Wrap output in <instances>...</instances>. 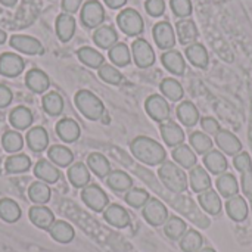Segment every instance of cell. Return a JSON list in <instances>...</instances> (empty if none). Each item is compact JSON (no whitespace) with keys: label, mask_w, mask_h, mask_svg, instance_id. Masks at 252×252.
Returning a JSON list of instances; mask_svg holds the SVG:
<instances>
[{"label":"cell","mask_w":252,"mask_h":252,"mask_svg":"<svg viewBox=\"0 0 252 252\" xmlns=\"http://www.w3.org/2000/svg\"><path fill=\"white\" fill-rule=\"evenodd\" d=\"M68 179L74 188L84 189L90 182V173H89L87 165H84L83 162L72 164L68 170Z\"/></svg>","instance_id":"cell-28"},{"label":"cell","mask_w":252,"mask_h":252,"mask_svg":"<svg viewBox=\"0 0 252 252\" xmlns=\"http://www.w3.org/2000/svg\"><path fill=\"white\" fill-rule=\"evenodd\" d=\"M6 38H7L6 32H4L3 30H0V44H3V43L6 41Z\"/></svg>","instance_id":"cell-61"},{"label":"cell","mask_w":252,"mask_h":252,"mask_svg":"<svg viewBox=\"0 0 252 252\" xmlns=\"http://www.w3.org/2000/svg\"><path fill=\"white\" fill-rule=\"evenodd\" d=\"M159 130H161V136H162L164 142L170 148H177V146L183 145L185 131L182 130V127L177 123H174L171 120H167V121L159 124Z\"/></svg>","instance_id":"cell-12"},{"label":"cell","mask_w":252,"mask_h":252,"mask_svg":"<svg viewBox=\"0 0 252 252\" xmlns=\"http://www.w3.org/2000/svg\"><path fill=\"white\" fill-rule=\"evenodd\" d=\"M186 232H188V224L180 217L171 216V217H168V220L164 224V233L171 241H180Z\"/></svg>","instance_id":"cell-36"},{"label":"cell","mask_w":252,"mask_h":252,"mask_svg":"<svg viewBox=\"0 0 252 252\" xmlns=\"http://www.w3.org/2000/svg\"><path fill=\"white\" fill-rule=\"evenodd\" d=\"M159 89H161V93L171 102H179L185 96V90L182 84L174 78H164L159 84Z\"/></svg>","instance_id":"cell-41"},{"label":"cell","mask_w":252,"mask_h":252,"mask_svg":"<svg viewBox=\"0 0 252 252\" xmlns=\"http://www.w3.org/2000/svg\"><path fill=\"white\" fill-rule=\"evenodd\" d=\"M34 174L44 183H56L61 179L59 170L46 159H40L34 167Z\"/></svg>","instance_id":"cell-34"},{"label":"cell","mask_w":252,"mask_h":252,"mask_svg":"<svg viewBox=\"0 0 252 252\" xmlns=\"http://www.w3.org/2000/svg\"><path fill=\"white\" fill-rule=\"evenodd\" d=\"M0 217L6 223H15L21 219V208L12 199H1L0 201Z\"/></svg>","instance_id":"cell-46"},{"label":"cell","mask_w":252,"mask_h":252,"mask_svg":"<svg viewBox=\"0 0 252 252\" xmlns=\"http://www.w3.org/2000/svg\"><path fill=\"white\" fill-rule=\"evenodd\" d=\"M161 62L165 66L167 71H170L174 75H183L186 71V62L185 58L182 56V53L179 50H167L162 53L161 56Z\"/></svg>","instance_id":"cell-19"},{"label":"cell","mask_w":252,"mask_h":252,"mask_svg":"<svg viewBox=\"0 0 252 252\" xmlns=\"http://www.w3.org/2000/svg\"><path fill=\"white\" fill-rule=\"evenodd\" d=\"M177 118L179 121L186 126V127H195L199 123V111L198 108L189 102V100H183L179 106H177Z\"/></svg>","instance_id":"cell-25"},{"label":"cell","mask_w":252,"mask_h":252,"mask_svg":"<svg viewBox=\"0 0 252 252\" xmlns=\"http://www.w3.org/2000/svg\"><path fill=\"white\" fill-rule=\"evenodd\" d=\"M176 32L179 37V41L185 46H190L193 43H196L199 32L196 28V24L192 19H180L176 24Z\"/></svg>","instance_id":"cell-17"},{"label":"cell","mask_w":252,"mask_h":252,"mask_svg":"<svg viewBox=\"0 0 252 252\" xmlns=\"http://www.w3.org/2000/svg\"><path fill=\"white\" fill-rule=\"evenodd\" d=\"M170 7H171L173 13L182 19L189 18L193 12L190 0H170Z\"/></svg>","instance_id":"cell-52"},{"label":"cell","mask_w":252,"mask_h":252,"mask_svg":"<svg viewBox=\"0 0 252 252\" xmlns=\"http://www.w3.org/2000/svg\"><path fill=\"white\" fill-rule=\"evenodd\" d=\"M152 35H154L157 46L162 50H171L176 46L174 28L167 21H161V22L155 24L154 30H152Z\"/></svg>","instance_id":"cell-10"},{"label":"cell","mask_w":252,"mask_h":252,"mask_svg":"<svg viewBox=\"0 0 252 252\" xmlns=\"http://www.w3.org/2000/svg\"><path fill=\"white\" fill-rule=\"evenodd\" d=\"M25 84L34 93H44L49 89L50 81H49V77L46 75V72H43L41 69L34 68V69L27 72Z\"/></svg>","instance_id":"cell-24"},{"label":"cell","mask_w":252,"mask_h":252,"mask_svg":"<svg viewBox=\"0 0 252 252\" xmlns=\"http://www.w3.org/2000/svg\"><path fill=\"white\" fill-rule=\"evenodd\" d=\"M242 190L245 196L252 202V170L242 174Z\"/></svg>","instance_id":"cell-56"},{"label":"cell","mask_w":252,"mask_h":252,"mask_svg":"<svg viewBox=\"0 0 252 252\" xmlns=\"http://www.w3.org/2000/svg\"><path fill=\"white\" fill-rule=\"evenodd\" d=\"M97 72H99V77H100L105 83H108V84L117 86V84H120V83L123 81V74H121L115 66H112V65H109V63H103V65L97 69Z\"/></svg>","instance_id":"cell-51"},{"label":"cell","mask_w":252,"mask_h":252,"mask_svg":"<svg viewBox=\"0 0 252 252\" xmlns=\"http://www.w3.org/2000/svg\"><path fill=\"white\" fill-rule=\"evenodd\" d=\"M233 165H235V168H236L241 174L251 171L252 159L251 157H250V154H247V152H239L238 155H235V157H233Z\"/></svg>","instance_id":"cell-53"},{"label":"cell","mask_w":252,"mask_h":252,"mask_svg":"<svg viewBox=\"0 0 252 252\" xmlns=\"http://www.w3.org/2000/svg\"><path fill=\"white\" fill-rule=\"evenodd\" d=\"M179 245L183 252H198L202 250L204 238L198 230L190 229L182 236V239L179 241Z\"/></svg>","instance_id":"cell-39"},{"label":"cell","mask_w":252,"mask_h":252,"mask_svg":"<svg viewBox=\"0 0 252 252\" xmlns=\"http://www.w3.org/2000/svg\"><path fill=\"white\" fill-rule=\"evenodd\" d=\"M131 55L139 68H151L155 63V52L145 38H137L131 44Z\"/></svg>","instance_id":"cell-9"},{"label":"cell","mask_w":252,"mask_h":252,"mask_svg":"<svg viewBox=\"0 0 252 252\" xmlns=\"http://www.w3.org/2000/svg\"><path fill=\"white\" fill-rule=\"evenodd\" d=\"M106 185L115 192H128L133 188V179L127 173L115 170L111 171L109 176L106 177Z\"/></svg>","instance_id":"cell-32"},{"label":"cell","mask_w":252,"mask_h":252,"mask_svg":"<svg viewBox=\"0 0 252 252\" xmlns=\"http://www.w3.org/2000/svg\"><path fill=\"white\" fill-rule=\"evenodd\" d=\"M16 1H18V0H0V3H1V4H4V6H7V7L15 6V4H16Z\"/></svg>","instance_id":"cell-60"},{"label":"cell","mask_w":252,"mask_h":252,"mask_svg":"<svg viewBox=\"0 0 252 252\" xmlns=\"http://www.w3.org/2000/svg\"><path fill=\"white\" fill-rule=\"evenodd\" d=\"M75 105L78 111L92 121H97L105 114L103 102L89 90H80L75 94Z\"/></svg>","instance_id":"cell-3"},{"label":"cell","mask_w":252,"mask_h":252,"mask_svg":"<svg viewBox=\"0 0 252 252\" xmlns=\"http://www.w3.org/2000/svg\"><path fill=\"white\" fill-rule=\"evenodd\" d=\"M124 199H126V202L130 205V207H133V208H143L145 205H146V202L151 199V196H149V193L145 190V189H139V188H131L127 193H126V196H124Z\"/></svg>","instance_id":"cell-49"},{"label":"cell","mask_w":252,"mask_h":252,"mask_svg":"<svg viewBox=\"0 0 252 252\" xmlns=\"http://www.w3.org/2000/svg\"><path fill=\"white\" fill-rule=\"evenodd\" d=\"M87 165H89V168H90L97 177H100V179L108 177L109 173H111V164H109V161L106 159L105 155L97 154V152L89 155V158H87Z\"/></svg>","instance_id":"cell-38"},{"label":"cell","mask_w":252,"mask_h":252,"mask_svg":"<svg viewBox=\"0 0 252 252\" xmlns=\"http://www.w3.org/2000/svg\"><path fill=\"white\" fill-rule=\"evenodd\" d=\"M1 143L6 152H19L24 146V139L18 131H6L1 137Z\"/></svg>","instance_id":"cell-50"},{"label":"cell","mask_w":252,"mask_h":252,"mask_svg":"<svg viewBox=\"0 0 252 252\" xmlns=\"http://www.w3.org/2000/svg\"><path fill=\"white\" fill-rule=\"evenodd\" d=\"M75 32V19L69 13H61L56 19V34L61 41L66 43Z\"/></svg>","instance_id":"cell-27"},{"label":"cell","mask_w":252,"mask_h":252,"mask_svg":"<svg viewBox=\"0 0 252 252\" xmlns=\"http://www.w3.org/2000/svg\"><path fill=\"white\" fill-rule=\"evenodd\" d=\"M31 168V159L24 155V154H16L10 155L6 159V171L10 174H18V173H25Z\"/></svg>","instance_id":"cell-44"},{"label":"cell","mask_w":252,"mask_h":252,"mask_svg":"<svg viewBox=\"0 0 252 252\" xmlns=\"http://www.w3.org/2000/svg\"><path fill=\"white\" fill-rule=\"evenodd\" d=\"M27 143L32 152H43L49 145V134L43 127H32L27 133Z\"/></svg>","instance_id":"cell-30"},{"label":"cell","mask_w":252,"mask_h":252,"mask_svg":"<svg viewBox=\"0 0 252 252\" xmlns=\"http://www.w3.org/2000/svg\"><path fill=\"white\" fill-rule=\"evenodd\" d=\"M12 99H13V94H12L10 89L4 84H0V108L9 106Z\"/></svg>","instance_id":"cell-57"},{"label":"cell","mask_w":252,"mask_h":252,"mask_svg":"<svg viewBox=\"0 0 252 252\" xmlns=\"http://www.w3.org/2000/svg\"><path fill=\"white\" fill-rule=\"evenodd\" d=\"M189 140H190V146L193 148V151H195L196 154L205 155V154H208L210 151H213L214 142L210 139L208 134H205V133H202V131H193V133L190 134Z\"/></svg>","instance_id":"cell-47"},{"label":"cell","mask_w":252,"mask_h":252,"mask_svg":"<svg viewBox=\"0 0 252 252\" xmlns=\"http://www.w3.org/2000/svg\"><path fill=\"white\" fill-rule=\"evenodd\" d=\"M30 220L38 229L49 230L50 226L55 223V216H53V213L49 208H46L43 205H35V207H32L30 210Z\"/></svg>","instance_id":"cell-26"},{"label":"cell","mask_w":252,"mask_h":252,"mask_svg":"<svg viewBox=\"0 0 252 252\" xmlns=\"http://www.w3.org/2000/svg\"><path fill=\"white\" fill-rule=\"evenodd\" d=\"M105 3H106L111 9H120V7H123V6L127 3V0H105Z\"/></svg>","instance_id":"cell-59"},{"label":"cell","mask_w":252,"mask_h":252,"mask_svg":"<svg viewBox=\"0 0 252 252\" xmlns=\"http://www.w3.org/2000/svg\"><path fill=\"white\" fill-rule=\"evenodd\" d=\"M189 183L193 192L202 193L205 190L211 189V177L207 173V170L201 165H196L189 173Z\"/></svg>","instance_id":"cell-21"},{"label":"cell","mask_w":252,"mask_h":252,"mask_svg":"<svg viewBox=\"0 0 252 252\" xmlns=\"http://www.w3.org/2000/svg\"><path fill=\"white\" fill-rule=\"evenodd\" d=\"M49 158L58 167H69L74 161V154L62 145H55L49 149Z\"/></svg>","instance_id":"cell-42"},{"label":"cell","mask_w":252,"mask_h":252,"mask_svg":"<svg viewBox=\"0 0 252 252\" xmlns=\"http://www.w3.org/2000/svg\"><path fill=\"white\" fill-rule=\"evenodd\" d=\"M145 9L151 16L158 18V16L164 15V12H165V1L164 0H146Z\"/></svg>","instance_id":"cell-54"},{"label":"cell","mask_w":252,"mask_h":252,"mask_svg":"<svg viewBox=\"0 0 252 252\" xmlns=\"http://www.w3.org/2000/svg\"><path fill=\"white\" fill-rule=\"evenodd\" d=\"M130 151L140 162L151 167H158L167 159V152L162 145L146 136L134 137L130 143Z\"/></svg>","instance_id":"cell-1"},{"label":"cell","mask_w":252,"mask_h":252,"mask_svg":"<svg viewBox=\"0 0 252 252\" xmlns=\"http://www.w3.org/2000/svg\"><path fill=\"white\" fill-rule=\"evenodd\" d=\"M198 201H199V205L202 207V210L211 216H219L220 211H221V199H220V195L210 189V190H205L202 193H199L198 196Z\"/></svg>","instance_id":"cell-29"},{"label":"cell","mask_w":252,"mask_h":252,"mask_svg":"<svg viewBox=\"0 0 252 252\" xmlns=\"http://www.w3.org/2000/svg\"><path fill=\"white\" fill-rule=\"evenodd\" d=\"M81 199L84 201V204L96 211V213H102L106 210L108 204H109V199H108V195L105 193V190L97 186V185H87L83 192H81Z\"/></svg>","instance_id":"cell-5"},{"label":"cell","mask_w":252,"mask_h":252,"mask_svg":"<svg viewBox=\"0 0 252 252\" xmlns=\"http://www.w3.org/2000/svg\"><path fill=\"white\" fill-rule=\"evenodd\" d=\"M214 137H216V143L220 148V151L229 157H235L242 151L241 140L229 130H220Z\"/></svg>","instance_id":"cell-13"},{"label":"cell","mask_w":252,"mask_h":252,"mask_svg":"<svg viewBox=\"0 0 252 252\" xmlns=\"http://www.w3.org/2000/svg\"><path fill=\"white\" fill-rule=\"evenodd\" d=\"M198 252H217V251H216L214 248H208V247H207V248H202L201 251H198Z\"/></svg>","instance_id":"cell-62"},{"label":"cell","mask_w":252,"mask_h":252,"mask_svg":"<svg viewBox=\"0 0 252 252\" xmlns=\"http://www.w3.org/2000/svg\"><path fill=\"white\" fill-rule=\"evenodd\" d=\"M145 109H146L148 115L157 123H164V121L170 120V115H171L170 105H168L167 99L161 94L149 96L145 102Z\"/></svg>","instance_id":"cell-7"},{"label":"cell","mask_w":252,"mask_h":252,"mask_svg":"<svg viewBox=\"0 0 252 252\" xmlns=\"http://www.w3.org/2000/svg\"><path fill=\"white\" fill-rule=\"evenodd\" d=\"M171 155H173V159H174L182 168L192 170L193 167H196L198 158H196L195 151H193L189 145H185V143H183V145L174 148Z\"/></svg>","instance_id":"cell-23"},{"label":"cell","mask_w":252,"mask_h":252,"mask_svg":"<svg viewBox=\"0 0 252 252\" xmlns=\"http://www.w3.org/2000/svg\"><path fill=\"white\" fill-rule=\"evenodd\" d=\"M25 68L24 59L16 53H3L0 55V74L4 77H18Z\"/></svg>","instance_id":"cell-11"},{"label":"cell","mask_w":252,"mask_h":252,"mask_svg":"<svg viewBox=\"0 0 252 252\" xmlns=\"http://www.w3.org/2000/svg\"><path fill=\"white\" fill-rule=\"evenodd\" d=\"M105 21V9L100 1L89 0L81 7V22L87 28H99Z\"/></svg>","instance_id":"cell-8"},{"label":"cell","mask_w":252,"mask_h":252,"mask_svg":"<svg viewBox=\"0 0 252 252\" xmlns=\"http://www.w3.org/2000/svg\"><path fill=\"white\" fill-rule=\"evenodd\" d=\"M43 108L52 117L61 115L62 111H63V99H62V96L58 94L56 92H50V93L44 94L43 96Z\"/></svg>","instance_id":"cell-48"},{"label":"cell","mask_w":252,"mask_h":252,"mask_svg":"<svg viewBox=\"0 0 252 252\" xmlns=\"http://www.w3.org/2000/svg\"><path fill=\"white\" fill-rule=\"evenodd\" d=\"M9 121H10L13 128L25 130V128H28L32 124V112L28 108H25V106H16L10 112Z\"/></svg>","instance_id":"cell-37"},{"label":"cell","mask_w":252,"mask_h":252,"mask_svg":"<svg viewBox=\"0 0 252 252\" xmlns=\"http://www.w3.org/2000/svg\"><path fill=\"white\" fill-rule=\"evenodd\" d=\"M28 196L34 204L43 205L50 199V188L44 182H34L28 189Z\"/></svg>","instance_id":"cell-45"},{"label":"cell","mask_w":252,"mask_h":252,"mask_svg":"<svg viewBox=\"0 0 252 252\" xmlns=\"http://www.w3.org/2000/svg\"><path fill=\"white\" fill-rule=\"evenodd\" d=\"M158 177L167 189L174 193H183L188 189V176L183 168L174 162L165 161L158 168Z\"/></svg>","instance_id":"cell-2"},{"label":"cell","mask_w":252,"mask_h":252,"mask_svg":"<svg viewBox=\"0 0 252 252\" xmlns=\"http://www.w3.org/2000/svg\"><path fill=\"white\" fill-rule=\"evenodd\" d=\"M109 59L117 66H127L131 62V52L126 43H117L109 49Z\"/></svg>","instance_id":"cell-43"},{"label":"cell","mask_w":252,"mask_h":252,"mask_svg":"<svg viewBox=\"0 0 252 252\" xmlns=\"http://www.w3.org/2000/svg\"><path fill=\"white\" fill-rule=\"evenodd\" d=\"M201 127H202V130H204L205 134H214V136L221 130L219 121H217L216 118H213V117H205V118H202V120H201Z\"/></svg>","instance_id":"cell-55"},{"label":"cell","mask_w":252,"mask_h":252,"mask_svg":"<svg viewBox=\"0 0 252 252\" xmlns=\"http://www.w3.org/2000/svg\"><path fill=\"white\" fill-rule=\"evenodd\" d=\"M226 211H227V216L236 221V223H242L248 219V214H250V208H248V204L247 201L236 195L230 199H227L226 202Z\"/></svg>","instance_id":"cell-18"},{"label":"cell","mask_w":252,"mask_h":252,"mask_svg":"<svg viewBox=\"0 0 252 252\" xmlns=\"http://www.w3.org/2000/svg\"><path fill=\"white\" fill-rule=\"evenodd\" d=\"M143 219L152 226V227H159L164 226L165 221L168 220V210L167 207L157 198H151L146 205L143 207Z\"/></svg>","instance_id":"cell-6"},{"label":"cell","mask_w":252,"mask_h":252,"mask_svg":"<svg viewBox=\"0 0 252 252\" xmlns=\"http://www.w3.org/2000/svg\"><path fill=\"white\" fill-rule=\"evenodd\" d=\"M186 58L196 68L205 69L208 66V61H210L208 59V52H207L205 46L201 44V43H193V44L188 46L186 47Z\"/></svg>","instance_id":"cell-31"},{"label":"cell","mask_w":252,"mask_h":252,"mask_svg":"<svg viewBox=\"0 0 252 252\" xmlns=\"http://www.w3.org/2000/svg\"><path fill=\"white\" fill-rule=\"evenodd\" d=\"M117 24L121 28V31L130 37L140 35L145 30V22H143L142 15L136 9H131V7L123 9L118 13Z\"/></svg>","instance_id":"cell-4"},{"label":"cell","mask_w":252,"mask_h":252,"mask_svg":"<svg viewBox=\"0 0 252 252\" xmlns=\"http://www.w3.org/2000/svg\"><path fill=\"white\" fill-rule=\"evenodd\" d=\"M204 165L210 173H213L216 176L224 174L227 171V167H229L226 155L217 149H213L204 155Z\"/></svg>","instance_id":"cell-16"},{"label":"cell","mask_w":252,"mask_h":252,"mask_svg":"<svg viewBox=\"0 0 252 252\" xmlns=\"http://www.w3.org/2000/svg\"><path fill=\"white\" fill-rule=\"evenodd\" d=\"M217 190H219V193L221 195V196H224V198H227V199H230V198H233V196H236L238 195V192H239V183H238V179L233 176V174H230V173H224V174H221V176H219V179H217Z\"/></svg>","instance_id":"cell-33"},{"label":"cell","mask_w":252,"mask_h":252,"mask_svg":"<svg viewBox=\"0 0 252 252\" xmlns=\"http://www.w3.org/2000/svg\"><path fill=\"white\" fill-rule=\"evenodd\" d=\"M83 0H62V9L65 10V13L72 15L74 12H77L81 6Z\"/></svg>","instance_id":"cell-58"},{"label":"cell","mask_w":252,"mask_h":252,"mask_svg":"<svg viewBox=\"0 0 252 252\" xmlns=\"http://www.w3.org/2000/svg\"><path fill=\"white\" fill-rule=\"evenodd\" d=\"M103 219L114 227L117 229H124L130 224L131 219L130 214L126 208H123L118 204H111L106 207V210L103 211Z\"/></svg>","instance_id":"cell-15"},{"label":"cell","mask_w":252,"mask_h":252,"mask_svg":"<svg viewBox=\"0 0 252 252\" xmlns=\"http://www.w3.org/2000/svg\"><path fill=\"white\" fill-rule=\"evenodd\" d=\"M56 133L61 140H63L66 143H74L78 140L81 130H80V126L77 121H74L71 118H62L56 124Z\"/></svg>","instance_id":"cell-20"},{"label":"cell","mask_w":252,"mask_h":252,"mask_svg":"<svg viewBox=\"0 0 252 252\" xmlns=\"http://www.w3.org/2000/svg\"><path fill=\"white\" fill-rule=\"evenodd\" d=\"M10 46L22 53H27V55H41L44 52L41 43L37 38L30 37V35H21V34L12 35Z\"/></svg>","instance_id":"cell-14"},{"label":"cell","mask_w":252,"mask_h":252,"mask_svg":"<svg viewBox=\"0 0 252 252\" xmlns=\"http://www.w3.org/2000/svg\"><path fill=\"white\" fill-rule=\"evenodd\" d=\"M93 41L100 49H111L112 46H115L118 43V34L114 27L100 25L99 28H96V31L93 34Z\"/></svg>","instance_id":"cell-22"},{"label":"cell","mask_w":252,"mask_h":252,"mask_svg":"<svg viewBox=\"0 0 252 252\" xmlns=\"http://www.w3.org/2000/svg\"><path fill=\"white\" fill-rule=\"evenodd\" d=\"M77 55H78V59H80L84 65H87V66H90V68L99 69V68L105 63L103 55H102L100 52H97L96 49L89 47V46L81 47V49L77 52Z\"/></svg>","instance_id":"cell-40"},{"label":"cell","mask_w":252,"mask_h":252,"mask_svg":"<svg viewBox=\"0 0 252 252\" xmlns=\"http://www.w3.org/2000/svg\"><path fill=\"white\" fill-rule=\"evenodd\" d=\"M49 233L59 244H69L74 239V236H75V232H74L72 226L68 224L66 221H61V220L55 221L50 226Z\"/></svg>","instance_id":"cell-35"}]
</instances>
